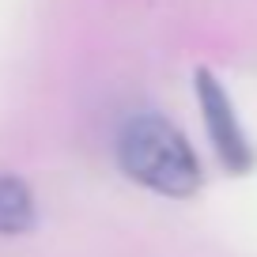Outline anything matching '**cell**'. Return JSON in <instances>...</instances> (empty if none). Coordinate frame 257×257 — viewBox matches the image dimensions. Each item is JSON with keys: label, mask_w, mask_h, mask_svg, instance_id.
<instances>
[{"label": "cell", "mask_w": 257, "mask_h": 257, "mask_svg": "<svg viewBox=\"0 0 257 257\" xmlns=\"http://www.w3.org/2000/svg\"><path fill=\"white\" fill-rule=\"evenodd\" d=\"M117 163L137 185L163 197H193L201 189V163L163 113H137L125 121Z\"/></svg>", "instance_id": "cell-1"}, {"label": "cell", "mask_w": 257, "mask_h": 257, "mask_svg": "<svg viewBox=\"0 0 257 257\" xmlns=\"http://www.w3.org/2000/svg\"><path fill=\"white\" fill-rule=\"evenodd\" d=\"M197 102H201V117H204V128H208V140L216 148L219 163L231 174H246L253 167V144H249V137L242 128L238 113H234L231 98H227L223 83L208 68L197 72Z\"/></svg>", "instance_id": "cell-2"}, {"label": "cell", "mask_w": 257, "mask_h": 257, "mask_svg": "<svg viewBox=\"0 0 257 257\" xmlns=\"http://www.w3.org/2000/svg\"><path fill=\"white\" fill-rule=\"evenodd\" d=\"M34 227V193L27 182L0 174V234H23Z\"/></svg>", "instance_id": "cell-3"}]
</instances>
